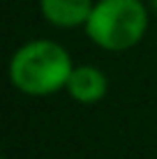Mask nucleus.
I'll use <instances>...</instances> for the list:
<instances>
[{"mask_svg": "<svg viewBox=\"0 0 157 159\" xmlns=\"http://www.w3.org/2000/svg\"><path fill=\"white\" fill-rule=\"evenodd\" d=\"M95 0H39L42 16L56 28H83Z\"/></svg>", "mask_w": 157, "mask_h": 159, "instance_id": "20e7f679", "label": "nucleus"}, {"mask_svg": "<svg viewBox=\"0 0 157 159\" xmlns=\"http://www.w3.org/2000/svg\"><path fill=\"white\" fill-rule=\"evenodd\" d=\"M153 7H155V9H157V0H153Z\"/></svg>", "mask_w": 157, "mask_h": 159, "instance_id": "39448f33", "label": "nucleus"}, {"mask_svg": "<svg viewBox=\"0 0 157 159\" xmlns=\"http://www.w3.org/2000/svg\"><path fill=\"white\" fill-rule=\"evenodd\" d=\"M74 65L69 53L51 39H32L9 60V81L19 92L46 97L62 90Z\"/></svg>", "mask_w": 157, "mask_h": 159, "instance_id": "f257e3e1", "label": "nucleus"}, {"mask_svg": "<svg viewBox=\"0 0 157 159\" xmlns=\"http://www.w3.org/2000/svg\"><path fill=\"white\" fill-rule=\"evenodd\" d=\"M83 30L104 51H127L148 32V9L141 0H95Z\"/></svg>", "mask_w": 157, "mask_h": 159, "instance_id": "f03ea898", "label": "nucleus"}, {"mask_svg": "<svg viewBox=\"0 0 157 159\" xmlns=\"http://www.w3.org/2000/svg\"><path fill=\"white\" fill-rule=\"evenodd\" d=\"M65 90L79 104H97L109 92V81L102 69L93 67V65H81V67L72 69Z\"/></svg>", "mask_w": 157, "mask_h": 159, "instance_id": "7ed1b4c3", "label": "nucleus"}]
</instances>
